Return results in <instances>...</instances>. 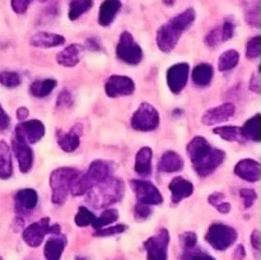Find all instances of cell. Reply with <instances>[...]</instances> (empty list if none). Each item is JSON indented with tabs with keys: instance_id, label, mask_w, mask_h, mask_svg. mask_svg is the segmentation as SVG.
Masks as SVG:
<instances>
[{
	"instance_id": "cell-1",
	"label": "cell",
	"mask_w": 261,
	"mask_h": 260,
	"mask_svg": "<svg viewBox=\"0 0 261 260\" xmlns=\"http://www.w3.org/2000/svg\"><path fill=\"white\" fill-rule=\"evenodd\" d=\"M186 149L193 162L194 170L201 177L213 173L223 163L226 157L223 150L212 147L204 137L193 138Z\"/></svg>"
},
{
	"instance_id": "cell-2",
	"label": "cell",
	"mask_w": 261,
	"mask_h": 260,
	"mask_svg": "<svg viewBox=\"0 0 261 260\" xmlns=\"http://www.w3.org/2000/svg\"><path fill=\"white\" fill-rule=\"evenodd\" d=\"M195 20V10L189 8L185 12L180 13L176 17L171 18L167 23L162 25L157 32V46L163 53H170L177 45L178 40L186 30Z\"/></svg>"
},
{
	"instance_id": "cell-3",
	"label": "cell",
	"mask_w": 261,
	"mask_h": 260,
	"mask_svg": "<svg viewBox=\"0 0 261 260\" xmlns=\"http://www.w3.org/2000/svg\"><path fill=\"white\" fill-rule=\"evenodd\" d=\"M124 193V181L109 176L87 191V203L91 204L94 209H103L121 200Z\"/></svg>"
},
{
	"instance_id": "cell-4",
	"label": "cell",
	"mask_w": 261,
	"mask_h": 260,
	"mask_svg": "<svg viewBox=\"0 0 261 260\" xmlns=\"http://www.w3.org/2000/svg\"><path fill=\"white\" fill-rule=\"evenodd\" d=\"M81 172L73 167H60L56 168L51 172L50 186L53 190L51 200L56 205H61L65 203L70 189L76 178L79 177Z\"/></svg>"
},
{
	"instance_id": "cell-5",
	"label": "cell",
	"mask_w": 261,
	"mask_h": 260,
	"mask_svg": "<svg viewBox=\"0 0 261 260\" xmlns=\"http://www.w3.org/2000/svg\"><path fill=\"white\" fill-rule=\"evenodd\" d=\"M110 175V165L102 160H94L89 165L88 171L84 175H79L75 183L73 184L70 189V193L73 196L84 195L89 189L93 188L96 184L101 183Z\"/></svg>"
},
{
	"instance_id": "cell-6",
	"label": "cell",
	"mask_w": 261,
	"mask_h": 260,
	"mask_svg": "<svg viewBox=\"0 0 261 260\" xmlns=\"http://www.w3.org/2000/svg\"><path fill=\"white\" fill-rule=\"evenodd\" d=\"M205 240L213 249L223 251L236 242L237 232L228 224L213 223L206 232Z\"/></svg>"
},
{
	"instance_id": "cell-7",
	"label": "cell",
	"mask_w": 261,
	"mask_h": 260,
	"mask_svg": "<svg viewBox=\"0 0 261 260\" xmlns=\"http://www.w3.org/2000/svg\"><path fill=\"white\" fill-rule=\"evenodd\" d=\"M130 122H132L133 129L138 132H152L157 129L160 125V114L154 106L144 102L138 107Z\"/></svg>"
},
{
	"instance_id": "cell-8",
	"label": "cell",
	"mask_w": 261,
	"mask_h": 260,
	"mask_svg": "<svg viewBox=\"0 0 261 260\" xmlns=\"http://www.w3.org/2000/svg\"><path fill=\"white\" fill-rule=\"evenodd\" d=\"M116 55L124 63L130 65H137L143 59V50L137 42L132 33L122 32L119 43L116 46Z\"/></svg>"
},
{
	"instance_id": "cell-9",
	"label": "cell",
	"mask_w": 261,
	"mask_h": 260,
	"mask_svg": "<svg viewBox=\"0 0 261 260\" xmlns=\"http://www.w3.org/2000/svg\"><path fill=\"white\" fill-rule=\"evenodd\" d=\"M168 244L170 233L166 228H161L154 236L145 240L144 250L148 260H168Z\"/></svg>"
},
{
	"instance_id": "cell-10",
	"label": "cell",
	"mask_w": 261,
	"mask_h": 260,
	"mask_svg": "<svg viewBox=\"0 0 261 260\" xmlns=\"http://www.w3.org/2000/svg\"><path fill=\"white\" fill-rule=\"evenodd\" d=\"M43 135H45V125L37 119L23 120L15 126L14 138L27 144H35L40 142Z\"/></svg>"
},
{
	"instance_id": "cell-11",
	"label": "cell",
	"mask_w": 261,
	"mask_h": 260,
	"mask_svg": "<svg viewBox=\"0 0 261 260\" xmlns=\"http://www.w3.org/2000/svg\"><path fill=\"white\" fill-rule=\"evenodd\" d=\"M130 185H132V189L134 190L138 201H140V203L148 204V205L162 204V194L160 193V190L150 181L132 180Z\"/></svg>"
},
{
	"instance_id": "cell-12",
	"label": "cell",
	"mask_w": 261,
	"mask_h": 260,
	"mask_svg": "<svg viewBox=\"0 0 261 260\" xmlns=\"http://www.w3.org/2000/svg\"><path fill=\"white\" fill-rule=\"evenodd\" d=\"M51 233V224L48 217H43L40 221L33 222L23 229L22 237L25 244L31 247H38L42 244L46 235Z\"/></svg>"
},
{
	"instance_id": "cell-13",
	"label": "cell",
	"mask_w": 261,
	"mask_h": 260,
	"mask_svg": "<svg viewBox=\"0 0 261 260\" xmlns=\"http://www.w3.org/2000/svg\"><path fill=\"white\" fill-rule=\"evenodd\" d=\"M135 83L132 78L125 75H111L105 84V92L111 98L130 96L134 93Z\"/></svg>"
},
{
	"instance_id": "cell-14",
	"label": "cell",
	"mask_w": 261,
	"mask_h": 260,
	"mask_svg": "<svg viewBox=\"0 0 261 260\" xmlns=\"http://www.w3.org/2000/svg\"><path fill=\"white\" fill-rule=\"evenodd\" d=\"M189 74H190V66L188 63L175 64L168 69L167 84L172 93L178 94L182 92V89L188 84Z\"/></svg>"
},
{
	"instance_id": "cell-15",
	"label": "cell",
	"mask_w": 261,
	"mask_h": 260,
	"mask_svg": "<svg viewBox=\"0 0 261 260\" xmlns=\"http://www.w3.org/2000/svg\"><path fill=\"white\" fill-rule=\"evenodd\" d=\"M234 30H236V23H234V20L232 18H226L221 25L213 28L205 36L206 46H209L212 48L218 47L221 43L226 42V41L231 40L233 37Z\"/></svg>"
},
{
	"instance_id": "cell-16",
	"label": "cell",
	"mask_w": 261,
	"mask_h": 260,
	"mask_svg": "<svg viewBox=\"0 0 261 260\" xmlns=\"http://www.w3.org/2000/svg\"><path fill=\"white\" fill-rule=\"evenodd\" d=\"M236 112V107L233 103H227L219 105V106L209 109L205 114L201 117V122L206 126H212V125L219 124V122L227 121L229 117H232Z\"/></svg>"
},
{
	"instance_id": "cell-17",
	"label": "cell",
	"mask_w": 261,
	"mask_h": 260,
	"mask_svg": "<svg viewBox=\"0 0 261 260\" xmlns=\"http://www.w3.org/2000/svg\"><path fill=\"white\" fill-rule=\"evenodd\" d=\"M15 212L19 214L31 213L38 203V194L35 189H22L14 196Z\"/></svg>"
},
{
	"instance_id": "cell-18",
	"label": "cell",
	"mask_w": 261,
	"mask_h": 260,
	"mask_svg": "<svg viewBox=\"0 0 261 260\" xmlns=\"http://www.w3.org/2000/svg\"><path fill=\"white\" fill-rule=\"evenodd\" d=\"M234 173L242 180L249 181V183H256L260 180L261 166L257 161L245 158L234 166Z\"/></svg>"
},
{
	"instance_id": "cell-19",
	"label": "cell",
	"mask_w": 261,
	"mask_h": 260,
	"mask_svg": "<svg viewBox=\"0 0 261 260\" xmlns=\"http://www.w3.org/2000/svg\"><path fill=\"white\" fill-rule=\"evenodd\" d=\"M12 148L14 155L17 157L18 163H19V170L23 173H27L32 168L33 165V152L27 143L18 140L14 138L12 142Z\"/></svg>"
},
{
	"instance_id": "cell-20",
	"label": "cell",
	"mask_w": 261,
	"mask_h": 260,
	"mask_svg": "<svg viewBox=\"0 0 261 260\" xmlns=\"http://www.w3.org/2000/svg\"><path fill=\"white\" fill-rule=\"evenodd\" d=\"M82 125L75 124L68 133L59 132L58 133V144L60 145L64 152H74L81 144V135H82Z\"/></svg>"
},
{
	"instance_id": "cell-21",
	"label": "cell",
	"mask_w": 261,
	"mask_h": 260,
	"mask_svg": "<svg viewBox=\"0 0 261 260\" xmlns=\"http://www.w3.org/2000/svg\"><path fill=\"white\" fill-rule=\"evenodd\" d=\"M168 189L172 195V201L175 204L180 203L184 199L189 198L194 193V185L184 177H175L168 185Z\"/></svg>"
},
{
	"instance_id": "cell-22",
	"label": "cell",
	"mask_w": 261,
	"mask_h": 260,
	"mask_svg": "<svg viewBox=\"0 0 261 260\" xmlns=\"http://www.w3.org/2000/svg\"><path fill=\"white\" fill-rule=\"evenodd\" d=\"M82 53H83V46L71 43L56 55V61L65 68H73L81 61Z\"/></svg>"
},
{
	"instance_id": "cell-23",
	"label": "cell",
	"mask_w": 261,
	"mask_h": 260,
	"mask_svg": "<svg viewBox=\"0 0 261 260\" xmlns=\"http://www.w3.org/2000/svg\"><path fill=\"white\" fill-rule=\"evenodd\" d=\"M30 43L35 47L50 48L56 47L65 43V37L58 33L51 32H38L30 38Z\"/></svg>"
},
{
	"instance_id": "cell-24",
	"label": "cell",
	"mask_w": 261,
	"mask_h": 260,
	"mask_svg": "<svg viewBox=\"0 0 261 260\" xmlns=\"http://www.w3.org/2000/svg\"><path fill=\"white\" fill-rule=\"evenodd\" d=\"M184 168V160L175 150H167L162 154L160 162H158V170L160 172L172 173L181 171Z\"/></svg>"
},
{
	"instance_id": "cell-25",
	"label": "cell",
	"mask_w": 261,
	"mask_h": 260,
	"mask_svg": "<svg viewBox=\"0 0 261 260\" xmlns=\"http://www.w3.org/2000/svg\"><path fill=\"white\" fill-rule=\"evenodd\" d=\"M65 246V236H63V235L60 233H56L55 236L50 237V239L46 241L45 247H43V254H45L46 260H60Z\"/></svg>"
},
{
	"instance_id": "cell-26",
	"label": "cell",
	"mask_w": 261,
	"mask_h": 260,
	"mask_svg": "<svg viewBox=\"0 0 261 260\" xmlns=\"http://www.w3.org/2000/svg\"><path fill=\"white\" fill-rule=\"evenodd\" d=\"M121 9V2L120 0H105L99 8L98 23L102 27H109L116 18L117 13Z\"/></svg>"
},
{
	"instance_id": "cell-27",
	"label": "cell",
	"mask_w": 261,
	"mask_h": 260,
	"mask_svg": "<svg viewBox=\"0 0 261 260\" xmlns=\"http://www.w3.org/2000/svg\"><path fill=\"white\" fill-rule=\"evenodd\" d=\"M152 148L143 147L135 155V172L142 177H147L152 173Z\"/></svg>"
},
{
	"instance_id": "cell-28",
	"label": "cell",
	"mask_w": 261,
	"mask_h": 260,
	"mask_svg": "<svg viewBox=\"0 0 261 260\" xmlns=\"http://www.w3.org/2000/svg\"><path fill=\"white\" fill-rule=\"evenodd\" d=\"M13 175L12 153L7 142L0 140V178L8 180Z\"/></svg>"
},
{
	"instance_id": "cell-29",
	"label": "cell",
	"mask_w": 261,
	"mask_h": 260,
	"mask_svg": "<svg viewBox=\"0 0 261 260\" xmlns=\"http://www.w3.org/2000/svg\"><path fill=\"white\" fill-rule=\"evenodd\" d=\"M214 75L213 66L211 64H199L195 68L193 69V74H191V78H193L194 83L199 87H205L208 86L212 82Z\"/></svg>"
},
{
	"instance_id": "cell-30",
	"label": "cell",
	"mask_w": 261,
	"mask_h": 260,
	"mask_svg": "<svg viewBox=\"0 0 261 260\" xmlns=\"http://www.w3.org/2000/svg\"><path fill=\"white\" fill-rule=\"evenodd\" d=\"M58 86V82L55 79H43V81H36L31 84V93L38 98H43V97L48 96L54 89Z\"/></svg>"
},
{
	"instance_id": "cell-31",
	"label": "cell",
	"mask_w": 261,
	"mask_h": 260,
	"mask_svg": "<svg viewBox=\"0 0 261 260\" xmlns=\"http://www.w3.org/2000/svg\"><path fill=\"white\" fill-rule=\"evenodd\" d=\"M242 134L245 139L254 140V142H260V114H256L254 117L247 120L244 126L241 127Z\"/></svg>"
},
{
	"instance_id": "cell-32",
	"label": "cell",
	"mask_w": 261,
	"mask_h": 260,
	"mask_svg": "<svg viewBox=\"0 0 261 260\" xmlns=\"http://www.w3.org/2000/svg\"><path fill=\"white\" fill-rule=\"evenodd\" d=\"M214 134L219 135L222 139L227 140V142H239V143H244L245 137L242 134L241 127L239 126H221V127H216L213 130Z\"/></svg>"
},
{
	"instance_id": "cell-33",
	"label": "cell",
	"mask_w": 261,
	"mask_h": 260,
	"mask_svg": "<svg viewBox=\"0 0 261 260\" xmlns=\"http://www.w3.org/2000/svg\"><path fill=\"white\" fill-rule=\"evenodd\" d=\"M239 61H240V54L237 53L236 50L224 51V53L219 56L218 69L221 71H228L231 70V69L236 68Z\"/></svg>"
},
{
	"instance_id": "cell-34",
	"label": "cell",
	"mask_w": 261,
	"mask_h": 260,
	"mask_svg": "<svg viewBox=\"0 0 261 260\" xmlns=\"http://www.w3.org/2000/svg\"><path fill=\"white\" fill-rule=\"evenodd\" d=\"M93 7V0H71L69 7V19L75 20Z\"/></svg>"
},
{
	"instance_id": "cell-35",
	"label": "cell",
	"mask_w": 261,
	"mask_h": 260,
	"mask_svg": "<svg viewBox=\"0 0 261 260\" xmlns=\"http://www.w3.org/2000/svg\"><path fill=\"white\" fill-rule=\"evenodd\" d=\"M119 219V212L116 209H105L102 212V214L99 217H96V219L93 221L92 226L94 229L103 228V227L109 226V224L114 223Z\"/></svg>"
},
{
	"instance_id": "cell-36",
	"label": "cell",
	"mask_w": 261,
	"mask_h": 260,
	"mask_svg": "<svg viewBox=\"0 0 261 260\" xmlns=\"http://www.w3.org/2000/svg\"><path fill=\"white\" fill-rule=\"evenodd\" d=\"M94 219H96V216H94L93 212L89 211L87 206H79L74 221L78 227H87L93 223Z\"/></svg>"
},
{
	"instance_id": "cell-37",
	"label": "cell",
	"mask_w": 261,
	"mask_h": 260,
	"mask_svg": "<svg viewBox=\"0 0 261 260\" xmlns=\"http://www.w3.org/2000/svg\"><path fill=\"white\" fill-rule=\"evenodd\" d=\"M22 82L20 75L17 71H0V84H3L7 88H15Z\"/></svg>"
},
{
	"instance_id": "cell-38",
	"label": "cell",
	"mask_w": 261,
	"mask_h": 260,
	"mask_svg": "<svg viewBox=\"0 0 261 260\" xmlns=\"http://www.w3.org/2000/svg\"><path fill=\"white\" fill-rule=\"evenodd\" d=\"M182 260H216L212 255H209L208 252L203 251V250L198 249V247H193V249L184 250Z\"/></svg>"
},
{
	"instance_id": "cell-39",
	"label": "cell",
	"mask_w": 261,
	"mask_h": 260,
	"mask_svg": "<svg viewBox=\"0 0 261 260\" xmlns=\"http://www.w3.org/2000/svg\"><path fill=\"white\" fill-rule=\"evenodd\" d=\"M260 36H255L247 42L246 56L249 59H257L261 55V40Z\"/></svg>"
},
{
	"instance_id": "cell-40",
	"label": "cell",
	"mask_w": 261,
	"mask_h": 260,
	"mask_svg": "<svg viewBox=\"0 0 261 260\" xmlns=\"http://www.w3.org/2000/svg\"><path fill=\"white\" fill-rule=\"evenodd\" d=\"M127 229L126 224H116V226L111 227H103V228L96 229L94 232V236L97 237H109V236H115V235L122 233Z\"/></svg>"
},
{
	"instance_id": "cell-41",
	"label": "cell",
	"mask_w": 261,
	"mask_h": 260,
	"mask_svg": "<svg viewBox=\"0 0 261 260\" xmlns=\"http://www.w3.org/2000/svg\"><path fill=\"white\" fill-rule=\"evenodd\" d=\"M196 242H198V236H196L195 232L188 231L180 235V245L182 250L193 249L196 246Z\"/></svg>"
},
{
	"instance_id": "cell-42",
	"label": "cell",
	"mask_w": 261,
	"mask_h": 260,
	"mask_svg": "<svg viewBox=\"0 0 261 260\" xmlns=\"http://www.w3.org/2000/svg\"><path fill=\"white\" fill-rule=\"evenodd\" d=\"M150 214H152L150 205L138 201V204L135 205V208H134L135 219H137V221H145V219H147Z\"/></svg>"
},
{
	"instance_id": "cell-43",
	"label": "cell",
	"mask_w": 261,
	"mask_h": 260,
	"mask_svg": "<svg viewBox=\"0 0 261 260\" xmlns=\"http://www.w3.org/2000/svg\"><path fill=\"white\" fill-rule=\"evenodd\" d=\"M246 20L249 24L254 25V27H260V5L259 3L256 7H252L251 9L247 10L246 13Z\"/></svg>"
},
{
	"instance_id": "cell-44",
	"label": "cell",
	"mask_w": 261,
	"mask_h": 260,
	"mask_svg": "<svg viewBox=\"0 0 261 260\" xmlns=\"http://www.w3.org/2000/svg\"><path fill=\"white\" fill-rule=\"evenodd\" d=\"M240 196L244 199L245 208L252 206V204L255 203V200H256L257 198L256 193H255L254 190H251V189H241V190H240Z\"/></svg>"
},
{
	"instance_id": "cell-45",
	"label": "cell",
	"mask_w": 261,
	"mask_h": 260,
	"mask_svg": "<svg viewBox=\"0 0 261 260\" xmlns=\"http://www.w3.org/2000/svg\"><path fill=\"white\" fill-rule=\"evenodd\" d=\"M31 3H32V0H10L12 9L14 10L17 14H23V13L27 12Z\"/></svg>"
},
{
	"instance_id": "cell-46",
	"label": "cell",
	"mask_w": 261,
	"mask_h": 260,
	"mask_svg": "<svg viewBox=\"0 0 261 260\" xmlns=\"http://www.w3.org/2000/svg\"><path fill=\"white\" fill-rule=\"evenodd\" d=\"M250 89L256 93H260V70L255 71L251 75V81H250Z\"/></svg>"
},
{
	"instance_id": "cell-47",
	"label": "cell",
	"mask_w": 261,
	"mask_h": 260,
	"mask_svg": "<svg viewBox=\"0 0 261 260\" xmlns=\"http://www.w3.org/2000/svg\"><path fill=\"white\" fill-rule=\"evenodd\" d=\"M208 200L212 205L217 206L221 203H223V201H226V195L223 193H213L212 195H209Z\"/></svg>"
},
{
	"instance_id": "cell-48",
	"label": "cell",
	"mask_w": 261,
	"mask_h": 260,
	"mask_svg": "<svg viewBox=\"0 0 261 260\" xmlns=\"http://www.w3.org/2000/svg\"><path fill=\"white\" fill-rule=\"evenodd\" d=\"M9 124H10L9 115L4 111V109H3L2 105H0V132L7 129V127L9 126Z\"/></svg>"
},
{
	"instance_id": "cell-49",
	"label": "cell",
	"mask_w": 261,
	"mask_h": 260,
	"mask_svg": "<svg viewBox=\"0 0 261 260\" xmlns=\"http://www.w3.org/2000/svg\"><path fill=\"white\" fill-rule=\"evenodd\" d=\"M71 103V96L69 92H61L60 96L58 97V106H69Z\"/></svg>"
},
{
	"instance_id": "cell-50",
	"label": "cell",
	"mask_w": 261,
	"mask_h": 260,
	"mask_svg": "<svg viewBox=\"0 0 261 260\" xmlns=\"http://www.w3.org/2000/svg\"><path fill=\"white\" fill-rule=\"evenodd\" d=\"M251 246L254 247L255 250H260V232L259 229H255L251 233Z\"/></svg>"
},
{
	"instance_id": "cell-51",
	"label": "cell",
	"mask_w": 261,
	"mask_h": 260,
	"mask_svg": "<svg viewBox=\"0 0 261 260\" xmlns=\"http://www.w3.org/2000/svg\"><path fill=\"white\" fill-rule=\"evenodd\" d=\"M233 257L234 260H244L246 257V250H245L244 245H239L236 247V250L233 252Z\"/></svg>"
},
{
	"instance_id": "cell-52",
	"label": "cell",
	"mask_w": 261,
	"mask_h": 260,
	"mask_svg": "<svg viewBox=\"0 0 261 260\" xmlns=\"http://www.w3.org/2000/svg\"><path fill=\"white\" fill-rule=\"evenodd\" d=\"M216 208L219 213L227 214V213H229V211H231V204H229L228 201H223V203H221L219 205H217Z\"/></svg>"
},
{
	"instance_id": "cell-53",
	"label": "cell",
	"mask_w": 261,
	"mask_h": 260,
	"mask_svg": "<svg viewBox=\"0 0 261 260\" xmlns=\"http://www.w3.org/2000/svg\"><path fill=\"white\" fill-rule=\"evenodd\" d=\"M28 115H30V111H28L25 107H20V109L17 110V117H18V120H20V121H23V120L27 119Z\"/></svg>"
},
{
	"instance_id": "cell-54",
	"label": "cell",
	"mask_w": 261,
	"mask_h": 260,
	"mask_svg": "<svg viewBox=\"0 0 261 260\" xmlns=\"http://www.w3.org/2000/svg\"><path fill=\"white\" fill-rule=\"evenodd\" d=\"M87 46H88L91 50H99V45L97 43V41L94 40V38H88V41H87Z\"/></svg>"
},
{
	"instance_id": "cell-55",
	"label": "cell",
	"mask_w": 261,
	"mask_h": 260,
	"mask_svg": "<svg viewBox=\"0 0 261 260\" xmlns=\"http://www.w3.org/2000/svg\"><path fill=\"white\" fill-rule=\"evenodd\" d=\"M38 2H41V3H45V2H47V0H38Z\"/></svg>"
},
{
	"instance_id": "cell-56",
	"label": "cell",
	"mask_w": 261,
	"mask_h": 260,
	"mask_svg": "<svg viewBox=\"0 0 261 260\" xmlns=\"http://www.w3.org/2000/svg\"><path fill=\"white\" fill-rule=\"evenodd\" d=\"M0 260H3V257H2V256H0Z\"/></svg>"
}]
</instances>
